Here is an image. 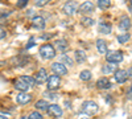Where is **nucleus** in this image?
Wrapping results in <instances>:
<instances>
[{
    "mask_svg": "<svg viewBox=\"0 0 132 119\" xmlns=\"http://www.w3.org/2000/svg\"><path fill=\"white\" fill-rule=\"evenodd\" d=\"M35 85H36V78H32L29 75H21L15 81V88L19 91H24V93H27Z\"/></svg>",
    "mask_w": 132,
    "mask_h": 119,
    "instance_id": "1",
    "label": "nucleus"
},
{
    "mask_svg": "<svg viewBox=\"0 0 132 119\" xmlns=\"http://www.w3.org/2000/svg\"><path fill=\"white\" fill-rule=\"evenodd\" d=\"M40 56L44 58V60H52L56 56V48L50 44H44L41 48H40Z\"/></svg>",
    "mask_w": 132,
    "mask_h": 119,
    "instance_id": "2",
    "label": "nucleus"
},
{
    "mask_svg": "<svg viewBox=\"0 0 132 119\" xmlns=\"http://www.w3.org/2000/svg\"><path fill=\"white\" fill-rule=\"evenodd\" d=\"M98 110H99V107H98V105L94 101H86L82 105V113L86 114V115L93 116V115H95L98 113Z\"/></svg>",
    "mask_w": 132,
    "mask_h": 119,
    "instance_id": "3",
    "label": "nucleus"
},
{
    "mask_svg": "<svg viewBox=\"0 0 132 119\" xmlns=\"http://www.w3.org/2000/svg\"><path fill=\"white\" fill-rule=\"evenodd\" d=\"M106 60L111 64H119L123 61V53L119 50H108L106 53Z\"/></svg>",
    "mask_w": 132,
    "mask_h": 119,
    "instance_id": "4",
    "label": "nucleus"
},
{
    "mask_svg": "<svg viewBox=\"0 0 132 119\" xmlns=\"http://www.w3.org/2000/svg\"><path fill=\"white\" fill-rule=\"evenodd\" d=\"M61 85V78L60 75L57 74H53V75H49L48 78V82H46V86H48V90L49 91H53V90H57Z\"/></svg>",
    "mask_w": 132,
    "mask_h": 119,
    "instance_id": "5",
    "label": "nucleus"
},
{
    "mask_svg": "<svg viewBox=\"0 0 132 119\" xmlns=\"http://www.w3.org/2000/svg\"><path fill=\"white\" fill-rule=\"evenodd\" d=\"M77 9H78V3H77L75 0H69V2L65 3V5H63V12L68 16H73Z\"/></svg>",
    "mask_w": 132,
    "mask_h": 119,
    "instance_id": "6",
    "label": "nucleus"
},
{
    "mask_svg": "<svg viewBox=\"0 0 132 119\" xmlns=\"http://www.w3.org/2000/svg\"><path fill=\"white\" fill-rule=\"evenodd\" d=\"M52 72L61 77V75H66L68 69H66V66L62 62H54V64H52Z\"/></svg>",
    "mask_w": 132,
    "mask_h": 119,
    "instance_id": "7",
    "label": "nucleus"
},
{
    "mask_svg": "<svg viewBox=\"0 0 132 119\" xmlns=\"http://www.w3.org/2000/svg\"><path fill=\"white\" fill-rule=\"evenodd\" d=\"M48 114L53 118H61L62 116V109L58 105H49L48 107Z\"/></svg>",
    "mask_w": 132,
    "mask_h": 119,
    "instance_id": "8",
    "label": "nucleus"
},
{
    "mask_svg": "<svg viewBox=\"0 0 132 119\" xmlns=\"http://www.w3.org/2000/svg\"><path fill=\"white\" fill-rule=\"evenodd\" d=\"M54 48L61 53H65L69 49V42L65 38H58V40H56V42H54Z\"/></svg>",
    "mask_w": 132,
    "mask_h": 119,
    "instance_id": "9",
    "label": "nucleus"
},
{
    "mask_svg": "<svg viewBox=\"0 0 132 119\" xmlns=\"http://www.w3.org/2000/svg\"><path fill=\"white\" fill-rule=\"evenodd\" d=\"M17 103L19 105H28L30 101H32V95L28 94V93H24V91H20L17 98H16Z\"/></svg>",
    "mask_w": 132,
    "mask_h": 119,
    "instance_id": "10",
    "label": "nucleus"
},
{
    "mask_svg": "<svg viewBox=\"0 0 132 119\" xmlns=\"http://www.w3.org/2000/svg\"><path fill=\"white\" fill-rule=\"evenodd\" d=\"M48 72L45 69H40L37 72V75H36V83L37 85H42V83H45L48 82Z\"/></svg>",
    "mask_w": 132,
    "mask_h": 119,
    "instance_id": "11",
    "label": "nucleus"
},
{
    "mask_svg": "<svg viewBox=\"0 0 132 119\" xmlns=\"http://www.w3.org/2000/svg\"><path fill=\"white\" fill-rule=\"evenodd\" d=\"M128 80V74H127V70H122L119 69L115 72V81L118 83H124L126 81Z\"/></svg>",
    "mask_w": 132,
    "mask_h": 119,
    "instance_id": "12",
    "label": "nucleus"
},
{
    "mask_svg": "<svg viewBox=\"0 0 132 119\" xmlns=\"http://www.w3.org/2000/svg\"><path fill=\"white\" fill-rule=\"evenodd\" d=\"M32 27L35 29H44L45 28V20L41 16H35L32 19Z\"/></svg>",
    "mask_w": 132,
    "mask_h": 119,
    "instance_id": "13",
    "label": "nucleus"
},
{
    "mask_svg": "<svg viewBox=\"0 0 132 119\" xmlns=\"http://www.w3.org/2000/svg\"><path fill=\"white\" fill-rule=\"evenodd\" d=\"M79 11L82 13H91L94 11V4L91 2H85L79 5Z\"/></svg>",
    "mask_w": 132,
    "mask_h": 119,
    "instance_id": "14",
    "label": "nucleus"
},
{
    "mask_svg": "<svg viewBox=\"0 0 132 119\" xmlns=\"http://www.w3.org/2000/svg\"><path fill=\"white\" fill-rule=\"evenodd\" d=\"M96 88H98V89H103V90L110 89V88H111V82H110L108 78H106V77L99 78L98 82H96Z\"/></svg>",
    "mask_w": 132,
    "mask_h": 119,
    "instance_id": "15",
    "label": "nucleus"
},
{
    "mask_svg": "<svg viewBox=\"0 0 132 119\" xmlns=\"http://www.w3.org/2000/svg\"><path fill=\"white\" fill-rule=\"evenodd\" d=\"M119 28L122 30H128L131 28V20H129V17L122 16V19H120V21H119Z\"/></svg>",
    "mask_w": 132,
    "mask_h": 119,
    "instance_id": "16",
    "label": "nucleus"
},
{
    "mask_svg": "<svg viewBox=\"0 0 132 119\" xmlns=\"http://www.w3.org/2000/svg\"><path fill=\"white\" fill-rule=\"evenodd\" d=\"M96 49H98V53H101V54H106V53L108 52V50H107V44H106V41L102 40V38L96 40Z\"/></svg>",
    "mask_w": 132,
    "mask_h": 119,
    "instance_id": "17",
    "label": "nucleus"
},
{
    "mask_svg": "<svg viewBox=\"0 0 132 119\" xmlns=\"http://www.w3.org/2000/svg\"><path fill=\"white\" fill-rule=\"evenodd\" d=\"M111 24L110 23H99V32L103 35H108V33H111Z\"/></svg>",
    "mask_w": 132,
    "mask_h": 119,
    "instance_id": "18",
    "label": "nucleus"
},
{
    "mask_svg": "<svg viewBox=\"0 0 132 119\" xmlns=\"http://www.w3.org/2000/svg\"><path fill=\"white\" fill-rule=\"evenodd\" d=\"M115 70H118L116 66H115V64H111V62H107V64H104L103 66H102V72H103V74L114 73Z\"/></svg>",
    "mask_w": 132,
    "mask_h": 119,
    "instance_id": "19",
    "label": "nucleus"
},
{
    "mask_svg": "<svg viewBox=\"0 0 132 119\" xmlns=\"http://www.w3.org/2000/svg\"><path fill=\"white\" fill-rule=\"evenodd\" d=\"M86 58H87V56H86V52L85 50H82V49L75 50V60H77V62H78V64L85 62Z\"/></svg>",
    "mask_w": 132,
    "mask_h": 119,
    "instance_id": "20",
    "label": "nucleus"
},
{
    "mask_svg": "<svg viewBox=\"0 0 132 119\" xmlns=\"http://www.w3.org/2000/svg\"><path fill=\"white\" fill-rule=\"evenodd\" d=\"M35 107H36L37 110H48L49 105H48V102L45 99H41V101H37L35 103Z\"/></svg>",
    "mask_w": 132,
    "mask_h": 119,
    "instance_id": "21",
    "label": "nucleus"
},
{
    "mask_svg": "<svg viewBox=\"0 0 132 119\" xmlns=\"http://www.w3.org/2000/svg\"><path fill=\"white\" fill-rule=\"evenodd\" d=\"M81 24L83 25V27H86V28H89V27H91L93 24H94V20L91 19V17H82L81 19Z\"/></svg>",
    "mask_w": 132,
    "mask_h": 119,
    "instance_id": "22",
    "label": "nucleus"
},
{
    "mask_svg": "<svg viewBox=\"0 0 132 119\" xmlns=\"http://www.w3.org/2000/svg\"><path fill=\"white\" fill-rule=\"evenodd\" d=\"M79 78H81L82 81H90V78H91V72H90V70H82V72L79 73Z\"/></svg>",
    "mask_w": 132,
    "mask_h": 119,
    "instance_id": "23",
    "label": "nucleus"
},
{
    "mask_svg": "<svg viewBox=\"0 0 132 119\" xmlns=\"http://www.w3.org/2000/svg\"><path fill=\"white\" fill-rule=\"evenodd\" d=\"M98 7L101 9H107L111 7V2L110 0H98Z\"/></svg>",
    "mask_w": 132,
    "mask_h": 119,
    "instance_id": "24",
    "label": "nucleus"
},
{
    "mask_svg": "<svg viewBox=\"0 0 132 119\" xmlns=\"http://www.w3.org/2000/svg\"><path fill=\"white\" fill-rule=\"evenodd\" d=\"M60 60H61V62L62 64H65V65H69V66H73V61H71V58L69 57V56H61L60 57Z\"/></svg>",
    "mask_w": 132,
    "mask_h": 119,
    "instance_id": "25",
    "label": "nucleus"
},
{
    "mask_svg": "<svg viewBox=\"0 0 132 119\" xmlns=\"http://www.w3.org/2000/svg\"><path fill=\"white\" fill-rule=\"evenodd\" d=\"M129 37H131V36H129L128 33H124V35H120V36L118 37V41L120 42V44H126V42H127V41L129 40Z\"/></svg>",
    "mask_w": 132,
    "mask_h": 119,
    "instance_id": "26",
    "label": "nucleus"
},
{
    "mask_svg": "<svg viewBox=\"0 0 132 119\" xmlns=\"http://www.w3.org/2000/svg\"><path fill=\"white\" fill-rule=\"evenodd\" d=\"M28 118H29V119H44V118H42V115H41V113H37V111L30 113Z\"/></svg>",
    "mask_w": 132,
    "mask_h": 119,
    "instance_id": "27",
    "label": "nucleus"
},
{
    "mask_svg": "<svg viewBox=\"0 0 132 119\" xmlns=\"http://www.w3.org/2000/svg\"><path fill=\"white\" fill-rule=\"evenodd\" d=\"M49 2L50 0H35V4L38 5V7H44V5H46Z\"/></svg>",
    "mask_w": 132,
    "mask_h": 119,
    "instance_id": "28",
    "label": "nucleus"
},
{
    "mask_svg": "<svg viewBox=\"0 0 132 119\" xmlns=\"http://www.w3.org/2000/svg\"><path fill=\"white\" fill-rule=\"evenodd\" d=\"M28 2L29 0H17V7L19 8H24V7H27Z\"/></svg>",
    "mask_w": 132,
    "mask_h": 119,
    "instance_id": "29",
    "label": "nucleus"
},
{
    "mask_svg": "<svg viewBox=\"0 0 132 119\" xmlns=\"http://www.w3.org/2000/svg\"><path fill=\"white\" fill-rule=\"evenodd\" d=\"M33 45H35V40H33V38H30V41H29V44L27 45V49H29L30 46H33Z\"/></svg>",
    "mask_w": 132,
    "mask_h": 119,
    "instance_id": "30",
    "label": "nucleus"
},
{
    "mask_svg": "<svg viewBox=\"0 0 132 119\" xmlns=\"http://www.w3.org/2000/svg\"><path fill=\"white\" fill-rule=\"evenodd\" d=\"M127 74H128V78H129V80H132V66L127 70Z\"/></svg>",
    "mask_w": 132,
    "mask_h": 119,
    "instance_id": "31",
    "label": "nucleus"
},
{
    "mask_svg": "<svg viewBox=\"0 0 132 119\" xmlns=\"http://www.w3.org/2000/svg\"><path fill=\"white\" fill-rule=\"evenodd\" d=\"M3 38H5V32H4V29H2V40Z\"/></svg>",
    "mask_w": 132,
    "mask_h": 119,
    "instance_id": "32",
    "label": "nucleus"
},
{
    "mask_svg": "<svg viewBox=\"0 0 132 119\" xmlns=\"http://www.w3.org/2000/svg\"><path fill=\"white\" fill-rule=\"evenodd\" d=\"M0 119H7V118H5V116H4V113H3V114H2V115H0Z\"/></svg>",
    "mask_w": 132,
    "mask_h": 119,
    "instance_id": "33",
    "label": "nucleus"
},
{
    "mask_svg": "<svg viewBox=\"0 0 132 119\" xmlns=\"http://www.w3.org/2000/svg\"><path fill=\"white\" fill-rule=\"evenodd\" d=\"M129 12H131V13H132V4H131V5H129Z\"/></svg>",
    "mask_w": 132,
    "mask_h": 119,
    "instance_id": "34",
    "label": "nucleus"
},
{
    "mask_svg": "<svg viewBox=\"0 0 132 119\" xmlns=\"http://www.w3.org/2000/svg\"><path fill=\"white\" fill-rule=\"evenodd\" d=\"M20 119H29V118H27V116H23V118H20Z\"/></svg>",
    "mask_w": 132,
    "mask_h": 119,
    "instance_id": "35",
    "label": "nucleus"
},
{
    "mask_svg": "<svg viewBox=\"0 0 132 119\" xmlns=\"http://www.w3.org/2000/svg\"><path fill=\"white\" fill-rule=\"evenodd\" d=\"M82 119H89V118H82Z\"/></svg>",
    "mask_w": 132,
    "mask_h": 119,
    "instance_id": "36",
    "label": "nucleus"
},
{
    "mask_svg": "<svg viewBox=\"0 0 132 119\" xmlns=\"http://www.w3.org/2000/svg\"><path fill=\"white\" fill-rule=\"evenodd\" d=\"M131 4H132V0H131Z\"/></svg>",
    "mask_w": 132,
    "mask_h": 119,
    "instance_id": "37",
    "label": "nucleus"
}]
</instances>
